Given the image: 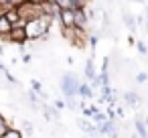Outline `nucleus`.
Returning a JSON list of instances; mask_svg holds the SVG:
<instances>
[{
    "mask_svg": "<svg viewBox=\"0 0 148 138\" xmlns=\"http://www.w3.org/2000/svg\"><path fill=\"white\" fill-rule=\"evenodd\" d=\"M148 81V73H144V71H140V73H136V83H146Z\"/></svg>",
    "mask_w": 148,
    "mask_h": 138,
    "instance_id": "16",
    "label": "nucleus"
},
{
    "mask_svg": "<svg viewBox=\"0 0 148 138\" xmlns=\"http://www.w3.org/2000/svg\"><path fill=\"white\" fill-rule=\"evenodd\" d=\"M130 138H138V136H136V132H130Z\"/></svg>",
    "mask_w": 148,
    "mask_h": 138,
    "instance_id": "21",
    "label": "nucleus"
},
{
    "mask_svg": "<svg viewBox=\"0 0 148 138\" xmlns=\"http://www.w3.org/2000/svg\"><path fill=\"white\" fill-rule=\"evenodd\" d=\"M134 132H136L138 138H148V128H146L142 116H136L134 118Z\"/></svg>",
    "mask_w": 148,
    "mask_h": 138,
    "instance_id": "8",
    "label": "nucleus"
},
{
    "mask_svg": "<svg viewBox=\"0 0 148 138\" xmlns=\"http://www.w3.org/2000/svg\"><path fill=\"white\" fill-rule=\"evenodd\" d=\"M16 10H18V16L23 23H29V21H35L41 16V4H33V2H27V0H23L16 6Z\"/></svg>",
    "mask_w": 148,
    "mask_h": 138,
    "instance_id": "2",
    "label": "nucleus"
},
{
    "mask_svg": "<svg viewBox=\"0 0 148 138\" xmlns=\"http://www.w3.org/2000/svg\"><path fill=\"white\" fill-rule=\"evenodd\" d=\"M136 49H138V53H140L142 57H148V47H146L144 41H136Z\"/></svg>",
    "mask_w": 148,
    "mask_h": 138,
    "instance_id": "14",
    "label": "nucleus"
},
{
    "mask_svg": "<svg viewBox=\"0 0 148 138\" xmlns=\"http://www.w3.org/2000/svg\"><path fill=\"white\" fill-rule=\"evenodd\" d=\"M65 108V102L63 100H55V110H63Z\"/></svg>",
    "mask_w": 148,
    "mask_h": 138,
    "instance_id": "18",
    "label": "nucleus"
},
{
    "mask_svg": "<svg viewBox=\"0 0 148 138\" xmlns=\"http://www.w3.org/2000/svg\"><path fill=\"white\" fill-rule=\"evenodd\" d=\"M8 128H10V124H8V120L4 118V114H2V112H0V136H2V134H4V132H6Z\"/></svg>",
    "mask_w": 148,
    "mask_h": 138,
    "instance_id": "13",
    "label": "nucleus"
},
{
    "mask_svg": "<svg viewBox=\"0 0 148 138\" xmlns=\"http://www.w3.org/2000/svg\"><path fill=\"white\" fill-rule=\"evenodd\" d=\"M77 87H79V77L73 71H65L61 75V81H59V89H61L63 97L65 100H77Z\"/></svg>",
    "mask_w": 148,
    "mask_h": 138,
    "instance_id": "1",
    "label": "nucleus"
},
{
    "mask_svg": "<svg viewBox=\"0 0 148 138\" xmlns=\"http://www.w3.org/2000/svg\"><path fill=\"white\" fill-rule=\"evenodd\" d=\"M122 23L126 25V29H128L130 33H136V29H138V27H136V21H134V14H132V12H130V10L126 8V6L122 8Z\"/></svg>",
    "mask_w": 148,
    "mask_h": 138,
    "instance_id": "7",
    "label": "nucleus"
},
{
    "mask_svg": "<svg viewBox=\"0 0 148 138\" xmlns=\"http://www.w3.org/2000/svg\"><path fill=\"white\" fill-rule=\"evenodd\" d=\"M77 126H79V130H83V134H85V130L91 126V122H87L85 118H77Z\"/></svg>",
    "mask_w": 148,
    "mask_h": 138,
    "instance_id": "15",
    "label": "nucleus"
},
{
    "mask_svg": "<svg viewBox=\"0 0 148 138\" xmlns=\"http://www.w3.org/2000/svg\"><path fill=\"white\" fill-rule=\"evenodd\" d=\"M21 124H23V128L27 130V134H33V130H35V126L29 122V120H21Z\"/></svg>",
    "mask_w": 148,
    "mask_h": 138,
    "instance_id": "17",
    "label": "nucleus"
},
{
    "mask_svg": "<svg viewBox=\"0 0 148 138\" xmlns=\"http://www.w3.org/2000/svg\"><path fill=\"white\" fill-rule=\"evenodd\" d=\"M59 25L63 27V31H71L75 29V23H73V10H61L59 16H57Z\"/></svg>",
    "mask_w": 148,
    "mask_h": 138,
    "instance_id": "4",
    "label": "nucleus"
},
{
    "mask_svg": "<svg viewBox=\"0 0 148 138\" xmlns=\"http://www.w3.org/2000/svg\"><path fill=\"white\" fill-rule=\"evenodd\" d=\"M91 118H93V124H99V122H106V120H108L106 112H103V110H99V108L91 114Z\"/></svg>",
    "mask_w": 148,
    "mask_h": 138,
    "instance_id": "11",
    "label": "nucleus"
},
{
    "mask_svg": "<svg viewBox=\"0 0 148 138\" xmlns=\"http://www.w3.org/2000/svg\"><path fill=\"white\" fill-rule=\"evenodd\" d=\"M6 41H8V43H14V45H18V47H23V45L27 43V35H25V23H23V21H21V23H16V25H12V31L8 33Z\"/></svg>",
    "mask_w": 148,
    "mask_h": 138,
    "instance_id": "3",
    "label": "nucleus"
},
{
    "mask_svg": "<svg viewBox=\"0 0 148 138\" xmlns=\"http://www.w3.org/2000/svg\"><path fill=\"white\" fill-rule=\"evenodd\" d=\"M106 2H108V4H112V2H114V0H106Z\"/></svg>",
    "mask_w": 148,
    "mask_h": 138,
    "instance_id": "23",
    "label": "nucleus"
},
{
    "mask_svg": "<svg viewBox=\"0 0 148 138\" xmlns=\"http://www.w3.org/2000/svg\"><path fill=\"white\" fill-rule=\"evenodd\" d=\"M31 59H33L31 55H23V61H25V63H31Z\"/></svg>",
    "mask_w": 148,
    "mask_h": 138,
    "instance_id": "19",
    "label": "nucleus"
},
{
    "mask_svg": "<svg viewBox=\"0 0 148 138\" xmlns=\"http://www.w3.org/2000/svg\"><path fill=\"white\" fill-rule=\"evenodd\" d=\"M83 75H85V79H93L97 73H95V63H93V55H89L87 57V61H85V65H83Z\"/></svg>",
    "mask_w": 148,
    "mask_h": 138,
    "instance_id": "9",
    "label": "nucleus"
},
{
    "mask_svg": "<svg viewBox=\"0 0 148 138\" xmlns=\"http://www.w3.org/2000/svg\"><path fill=\"white\" fill-rule=\"evenodd\" d=\"M93 89L89 87V83L87 81H79V87H77V97L81 100V102H87V100H93Z\"/></svg>",
    "mask_w": 148,
    "mask_h": 138,
    "instance_id": "6",
    "label": "nucleus"
},
{
    "mask_svg": "<svg viewBox=\"0 0 148 138\" xmlns=\"http://www.w3.org/2000/svg\"><path fill=\"white\" fill-rule=\"evenodd\" d=\"M0 138H23V134H21V130H16V128H12V126H10L2 136H0Z\"/></svg>",
    "mask_w": 148,
    "mask_h": 138,
    "instance_id": "12",
    "label": "nucleus"
},
{
    "mask_svg": "<svg viewBox=\"0 0 148 138\" xmlns=\"http://www.w3.org/2000/svg\"><path fill=\"white\" fill-rule=\"evenodd\" d=\"M124 104H126L128 108H138V106L142 104V97H140V93H138L136 89H128V91L124 93Z\"/></svg>",
    "mask_w": 148,
    "mask_h": 138,
    "instance_id": "5",
    "label": "nucleus"
},
{
    "mask_svg": "<svg viewBox=\"0 0 148 138\" xmlns=\"http://www.w3.org/2000/svg\"><path fill=\"white\" fill-rule=\"evenodd\" d=\"M83 138H87V136H83Z\"/></svg>",
    "mask_w": 148,
    "mask_h": 138,
    "instance_id": "24",
    "label": "nucleus"
},
{
    "mask_svg": "<svg viewBox=\"0 0 148 138\" xmlns=\"http://www.w3.org/2000/svg\"><path fill=\"white\" fill-rule=\"evenodd\" d=\"M144 120V124H146V128H148V114H146V118H142Z\"/></svg>",
    "mask_w": 148,
    "mask_h": 138,
    "instance_id": "20",
    "label": "nucleus"
},
{
    "mask_svg": "<svg viewBox=\"0 0 148 138\" xmlns=\"http://www.w3.org/2000/svg\"><path fill=\"white\" fill-rule=\"evenodd\" d=\"M2 53H4V47H0V57H2Z\"/></svg>",
    "mask_w": 148,
    "mask_h": 138,
    "instance_id": "22",
    "label": "nucleus"
},
{
    "mask_svg": "<svg viewBox=\"0 0 148 138\" xmlns=\"http://www.w3.org/2000/svg\"><path fill=\"white\" fill-rule=\"evenodd\" d=\"M2 14H4V19H6L10 25H16V23H21V16H18V10H16V6H12V8H6Z\"/></svg>",
    "mask_w": 148,
    "mask_h": 138,
    "instance_id": "10",
    "label": "nucleus"
}]
</instances>
